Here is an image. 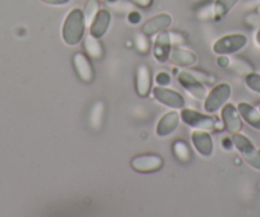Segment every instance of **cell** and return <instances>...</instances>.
I'll use <instances>...</instances> for the list:
<instances>
[{
    "label": "cell",
    "mask_w": 260,
    "mask_h": 217,
    "mask_svg": "<svg viewBox=\"0 0 260 217\" xmlns=\"http://www.w3.org/2000/svg\"><path fill=\"white\" fill-rule=\"evenodd\" d=\"M86 17L82 9L74 8L65 17L64 23H62V40L69 46L78 45L84 37V31H86Z\"/></svg>",
    "instance_id": "obj_1"
},
{
    "label": "cell",
    "mask_w": 260,
    "mask_h": 217,
    "mask_svg": "<svg viewBox=\"0 0 260 217\" xmlns=\"http://www.w3.org/2000/svg\"><path fill=\"white\" fill-rule=\"evenodd\" d=\"M232 143L250 166L260 170V151L246 136L241 134L240 132L235 133L232 137Z\"/></svg>",
    "instance_id": "obj_2"
},
{
    "label": "cell",
    "mask_w": 260,
    "mask_h": 217,
    "mask_svg": "<svg viewBox=\"0 0 260 217\" xmlns=\"http://www.w3.org/2000/svg\"><path fill=\"white\" fill-rule=\"evenodd\" d=\"M247 45V37L242 34H231L217 40L213 45V51L217 55H230L240 51Z\"/></svg>",
    "instance_id": "obj_3"
},
{
    "label": "cell",
    "mask_w": 260,
    "mask_h": 217,
    "mask_svg": "<svg viewBox=\"0 0 260 217\" xmlns=\"http://www.w3.org/2000/svg\"><path fill=\"white\" fill-rule=\"evenodd\" d=\"M231 96V87L229 83H219L212 89L204 101V110L212 114L218 111L229 101Z\"/></svg>",
    "instance_id": "obj_4"
},
{
    "label": "cell",
    "mask_w": 260,
    "mask_h": 217,
    "mask_svg": "<svg viewBox=\"0 0 260 217\" xmlns=\"http://www.w3.org/2000/svg\"><path fill=\"white\" fill-rule=\"evenodd\" d=\"M181 119L185 124L192 128L202 129V131H213L217 127L216 118L204 115V114L198 113V111L191 110V109H184L181 111Z\"/></svg>",
    "instance_id": "obj_5"
},
{
    "label": "cell",
    "mask_w": 260,
    "mask_h": 217,
    "mask_svg": "<svg viewBox=\"0 0 260 217\" xmlns=\"http://www.w3.org/2000/svg\"><path fill=\"white\" fill-rule=\"evenodd\" d=\"M177 81L185 88V91L189 92L194 99L197 100H206L207 88L202 81H199L191 72L182 71L177 76Z\"/></svg>",
    "instance_id": "obj_6"
},
{
    "label": "cell",
    "mask_w": 260,
    "mask_h": 217,
    "mask_svg": "<svg viewBox=\"0 0 260 217\" xmlns=\"http://www.w3.org/2000/svg\"><path fill=\"white\" fill-rule=\"evenodd\" d=\"M164 165V159L157 153L138 154L132 160V168L138 173H152L157 171Z\"/></svg>",
    "instance_id": "obj_7"
},
{
    "label": "cell",
    "mask_w": 260,
    "mask_h": 217,
    "mask_svg": "<svg viewBox=\"0 0 260 217\" xmlns=\"http://www.w3.org/2000/svg\"><path fill=\"white\" fill-rule=\"evenodd\" d=\"M222 121H223V126L227 131L231 134L239 133L242 128V120L241 115H240L237 107L232 104H226L222 107L221 113Z\"/></svg>",
    "instance_id": "obj_8"
},
{
    "label": "cell",
    "mask_w": 260,
    "mask_h": 217,
    "mask_svg": "<svg viewBox=\"0 0 260 217\" xmlns=\"http://www.w3.org/2000/svg\"><path fill=\"white\" fill-rule=\"evenodd\" d=\"M172 23V18L170 14L167 13H159L152 17L151 19L146 22L142 27V34L147 37H152L154 35L159 34V32L165 31L169 28Z\"/></svg>",
    "instance_id": "obj_9"
},
{
    "label": "cell",
    "mask_w": 260,
    "mask_h": 217,
    "mask_svg": "<svg viewBox=\"0 0 260 217\" xmlns=\"http://www.w3.org/2000/svg\"><path fill=\"white\" fill-rule=\"evenodd\" d=\"M153 96L157 101L166 105V106L172 107V109H182L185 105L184 97L179 92L165 88V87H156L153 89Z\"/></svg>",
    "instance_id": "obj_10"
},
{
    "label": "cell",
    "mask_w": 260,
    "mask_h": 217,
    "mask_svg": "<svg viewBox=\"0 0 260 217\" xmlns=\"http://www.w3.org/2000/svg\"><path fill=\"white\" fill-rule=\"evenodd\" d=\"M110 23H111V13L107 9H100L89 24V35L96 39H101L106 35Z\"/></svg>",
    "instance_id": "obj_11"
},
{
    "label": "cell",
    "mask_w": 260,
    "mask_h": 217,
    "mask_svg": "<svg viewBox=\"0 0 260 217\" xmlns=\"http://www.w3.org/2000/svg\"><path fill=\"white\" fill-rule=\"evenodd\" d=\"M73 66L76 69V73L79 78L83 82H89L93 81L94 72L92 68V64L89 61L88 56L84 55L83 52H76L73 56Z\"/></svg>",
    "instance_id": "obj_12"
},
{
    "label": "cell",
    "mask_w": 260,
    "mask_h": 217,
    "mask_svg": "<svg viewBox=\"0 0 260 217\" xmlns=\"http://www.w3.org/2000/svg\"><path fill=\"white\" fill-rule=\"evenodd\" d=\"M191 141L195 149L202 154V156L209 157L213 153V141L212 137L207 131L197 129L191 133Z\"/></svg>",
    "instance_id": "obj_13"
},
{
    "label": "cell",
    "mask_w": 260,
    "mask_h": 217,
    "mask_svg": "<svg viewBox=\"0 0 260 217\" xmlns=\"http://www.w3.org/2000/svg\"><path fill=\"white\" fill-rule=\"evenodd\" d=\"M171 37H170V32H159V35L156 39V44H154L153 55L159 63H165L169 60L170 51H171Z\"/></svg>",
    "instance_id": "obj_14"
},
{
    "label": "cell",
    "mask_w": 260,
    "mask_h": 217,
    "mask_svg": "<svg viewBox=\"0 0 260 217\" xmlns=\"http://www.w3.org/2000/svg\"><path fill=\"white\" fill-rule=\"evenodd\" d=\"M136 87L139 96L146 97L152 88V72L146 64H141L137 69Z\"/></svg>",
    "instance_id": "obj_15"
},
{
    "label": "cell",
    "mask_w": 260,
    "mask_h": 217,
    "mask_svg": "<svg viewBox=\"0 0 260 217\" xmlns=\"http://www.w3.org/2000/svg\"><path fill=\"white\" fill-rule=\"evenodd\" d=\"M180 123V114L177 111H170V113L165 114L161 118V120L157 124V136L158 137H166L170 136L176 131L177 126Z\"/></svg>",
    "instance_id": "obj_16"
},
{
    "label": "cell",
    "mask_w": 260,
    "mask_h": 217,
    "mask_svg": "<svg viewBox=\"0 0 260 217\" xmlns=\"http://www.w3.org/2000/svg\"><path fill=\"white\" fill-rule=\"evenodd\" d=\"M169 60L177 67H191L197 63V55L189 50L181 47H172L170 51Z\"/></svg>",
    "instance_id": "obj_17"
},
{
    "label": "cell",
    "mask_w": 260,
    "mask_h": 217,
    "mask_svg": "<svg viewBox=\"0 0 260 217\" xmlns=\"http://www.w3.org/2000/svg\"><path fill=\"white\" fill-rule=\"evenodd\" d=\"M237 110L241 115V119H244L254 129L260 131V111L257 110L256 106H252L247 102H240L237 105Z\"/></svg>",
    "instance_id": "obj_18"
},
{
    "label": "cell",
    "mask_w": 260,
    "mask_h": 217,
    "mask_svg": "<svg viewBox=\"0 0 260 217\" xmlns=\"http://www.w3.org/2000/svg\"><path fill=\"white\" fill-rule=\"evenodd\" d=\"M84 49H86L88 56L93 59H101L102 54H104V49H102V45L100 42V39H96V37L88 36L84 40Z\"/></svg>",
    "instance_id": "obj_19"
},
{
    "label": "cell",
    "mask_w": 260,
    "mask_h": 217,
    "mask_svg": "<svg viewBox=\"0 0 260 217\" xmlns=\"http://www.w3.org/2000/svg\"><path fill=\"white\" fill-rule=\"evenodd\" d=\"M172 151L180 162H189L192 157L189 144L182 139H176L172 143Z\"/></svg>",
    "instance_id": "obj_20"
},
{
    "label": "cell",
    "mask_w": 260,
    "mask_h": 217,
    "mask_svg": "<svg viewBox=\"0 0 260 217\" xmlns=\"http://www.w3.org/2000/svg\"><path fill=\"white\" fill-rule=\"evenodd\" d=\"M240 0H216L213 6V13L217 18H223L236 7Z\"/></svg>",
    "instance_id": "obj_21"
},
{
    "label": "cell",
    "mask_w": 260,
    "mask_h": 217,
    "mask_svg": "<svg viewBox=\"0 0 260 217\" xmlns=\"http://www.w3.org/2000/svg\"><path fill=\"white\" fill-rule=\"evenodd\" d=\"M227 68L232 69V71L239 74H244V76H246L250 72H254V68H252L251 64L245 60V59H242L241 56H235L232 59L230 58V63Z\"/></svg>",
    "instance_id": "obj_22"
},
{
    "label": "cell",
    "mask_w": 260,
    "mask_h": 217,
    "mask_svg": "<svg viewBox=\"0 0 260 217\" xmlns=\"http://www.w3.org/2000/svg\"><path fill=\"white\" fill-rule=\"evenodd\" d=\"M244 81L247 88L251 89L255 94L260 95V74L255 73V72H250L245 76Z\"/></svg>",
    "instance_id": "obj_23"
},
{
    "label": "cell",
    "mask_w": 260,
    "mask_h": 217,
    "mask_svg": "<svg viewBox=\"0 0 260 217\" xmlns=\"http://www.w3.org/2000/svg\"><path fill=\"white\" fill-rule=\"evenodd\" d=\"M99 2L97 0H88L86 3V7H84V17H86L87 24H91L92 19L96 16V13L99 12Z\"/></svg>",
    "instance_id": "obj_24"
},
{
    "label": "cell",
    "mask_w": 260,
    "mask_h": 217,
    "mask_svg": "<svg viewBox=\"0 0 260 217\" xmlns=\"http://www.w3.org/2000/svg\"><path fill=\"white\" fill-rule=\"evenodd\" d=\"M244 22L246 26L251 27V28H260V11L251 12V13H247L245 16Z\"/></svg>",
    "instance_id": "obj_25"
},
{
    "label": "cell",
    "mask_w": 260,
    "mask_h": 217,
    "mask_svg": "<svg viewBox=\"0 0 260 217\" xmlns=\"http://www.w3.org/2000/svg\"><path fill=\"white\" fill-rule=\"evenodd\" d=\"M191 73L194 74L199 81H202L203 83H213L214 77L211 76V74L206 73V72H199V71H191Z\"/></svg>",
    "instance_id": "obj_26"
},
{
    "label": "cell",
    "mask_w": 260,
    "mask_h": 217,
    "mask_svg": "<svg viewBox=\"0 0 260 217\" xmlns=\"http://www.w3.org/2000/svg\"><path fill=\"white\" fill-rule=\"evenodd\" d=\"M156 82L159 87H166L171 83V77H170V74L166 73V72H161V73L157 74Z\"/></svg>",
    "instance_id": "obj_27"
},
{
    "label": "cell",
    "mask_w": 260,
    "mask_h": 217,
    "mask_svg": "<svg viewBox=\"0 0 260 217\" xmlns=\"http://www.w3.org/2000/svg\"><path fill=\"white\" fill-rule=\"evenodd\" d=\"M141 19H142V16L141 13H138V12H132V13H129V17H127V21L133 24H138L139 22H141Z\"/></svg>",
    "instance_id": "obj_28"
},
{
    "label": "cell",
    "mask_w": 260,
    "mask_h": 217,
    "mask_svg": "<svg viewBox=\"0 0 260 217\" xmlns=\"http://www.w3.org/2000/svg\"><path fill=\"white\" fill-rule=\"evenodd\" d=\"M41 2L50 4V6H65V4L71 3V0H41Z\"/></svg>",
    "instance_id": "obj_29"
},
{
    "label": "cell",
    "mask_w": 260,
    "mask_h": 217,
    "mask_svg": "<svg viewBox=\"0 0 260 217\" xmlns=\"http://www.w3.org/2000/svg\"><path fill=\"white\" fill-rule=\"evenodd\" d=\"M217 63H218L219 67H223V68H227L229 67V63H230V58H227L226 55H219L218 60H217Z\"/></svg>",
    "instance_id": "obj_30"
},
{
    "label": "cell",
    "mask_w": 260,
    "mask_h": 217,
    "mask_svg": "<svg viewBox=\"0 0 260 217\" xmlns=\"http://www.w3.org/2000/svg\"><path fill=\"white\" fill-rule=\"evenodd\" d=\"M133 3H136L137 6L142 7V8H147L152 4V0H132Z\"/></svg>",
    "instance_id": "obj_31"
},
{
    "label": "cell",
    "mask_w": 260,
    "mask_h": 217,
    "mask_svg": "<svg viewBox=\"0 0 260 217\" xmlns=\"http://www.w3.org/2000/svg\"><path fill=\"white\" fill-rule=\"evenodd\" d=\"M255 42H256L257 46H260V28L257 29V32L255 34Z\"/></svg>",
    "instance_id": "obj_32"
},
{
    "label": "cell",
    "mask_w": 260,
    "mask_h": 217,
    "mask_svg": "<svg viewBox=\"0 0 260 217\" xmlns=\"http://www.w3.org/2000/svg\"><path fill=\"white\" fill-rule=\"evenodd\" d=\"M256 107H257V110H259V111H260V102H259V104H257V105H256Z\"/></svg>",
    "instance_id": "obj_33"
}]
</instances>
